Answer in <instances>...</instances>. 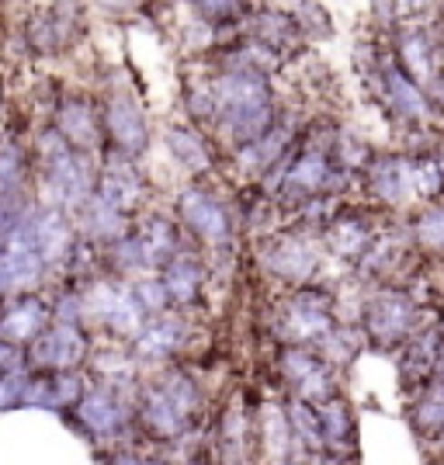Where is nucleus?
Segmentation results:
<instances>
[{
    "instance_id": "f03ea898",
    "label": "nucleus",
    "mask_w": 444,
    "mask_h": 465,
    "mask_svg": "<svg viewBox=\"0 0 444 465\" xmlns=\"http://www.w3.org/2000/svg\"><path fill=\"white\" fill-rule=\"evenodd\" d=\"M49 143V177H53V188L66 205H84L87 192H91V174H87V160L70 150L63 139H45Z\"/></svg>"
},
{
    "instance_id": "423d86ee",
    "label": "nucleus",
    "mask_w": 444,
    "mask_h": 465,
    "mask_svg": "<svg viewBox=\"0 0 444 465\" xmlns=\"http://www.w3.org/2000/svg\"><path fill=\"white\" fill-rule=\"evenodd\" d=\"M91 306H94L108 323L122 333H135L139 323H143V302L135 292L125 289H112V285H101V289L91 295Z\"/></svg>"
},
{
    "instance_id": "393cba45",
    "label": "nucleus",
    "mask_w": 444,
    "mask_h": 465,
    "mask_svg": "<svg viewBox=\"0 0 444 465\" xmlns=\"http://www.w3.org/2000/svg\"><path fill=\"white\" fill-rule=\"evenodd\" d=\"M427 56H430V45H427L424 35H406V42H403V59H406V70H409L413 77H420V80L430 77V66L424 63Z\"/></svg>"
},
{
    "instance_id": "c85d7f7f",
    "label": "nucleus",
    "mask_w": 444,
    "mask_h": 465,
    "mask_svg": "<svg viewBox=\"0 0 444 465\" xmlns=\"http://www.w3.org/2000/svg\"><path fill=\"white\" fill-rule=\"evenodd\" d=\"M417 420H420V424H430V427H444V386L430 389V396L420 403Z\"/></svg>"
},
{
    "instance_id": "473e14b6",
    "label": "nucleus",
    "mask_w": 444,
    "mask_h": 465,
    "mask_svg": "<svg viewBox=\"0 0 444 465\" xmlns=\"http://www.w3.org/2000/svg\"><path fill=\"white\" fill-rule=\"evenodd\" d=\"M198 7L209 18H230L232 11H236V0H198Z\"/></svg>"
},
{
    "instance_id": "2f4dec72",
    "label": "nucleus",
    "mask_w": 444,
    "mask_h": 465,
    "mask_svg": "<svg viewBox=\"0 0 444 465\" xmlns=\"http://www.w3.org/2000/svg\"><path fill=\"white\" fill-rule=\"evenodd\" d=\"M139 302H143V310L150 306V310H160L163 306V299H167V289H163V282L160 285H139Z\"/></svg>"
},
{
    "instance_id": "9d476101",
    "label": "nucleus",
    "mask_w": 444,
    "mask_h": 465,
    "mask_svg": "<svg viewBox=\"0 0 444 465\" xmlns=\"http://www.w3.org/2000/svg\"><path fill=\"white\" fill-rule=\"evenodd\" d=\"M108 129L112 136L125 146V150H143L146 143V125H143V115L129 97H115L108 101Z\"/></svg>"
},
{
    "instance_id": "f3484780",
    "label": "nucleus",
    "mask_w": 444,
    "mask_h": 465,
    "mask_svg": "<svg viewBox=\"0 0 444 465\" xmlns=\"http://www.w3.org/2000/svg\"><path fill=\"white\" fill-rule=\"evenodd\" d=\"M274 268L285 274V278H306L312 272V253L302 247V243H295V240H285L278 251H274Z\"/></svg>"
},
{
    "instance_id": "2eb2a0df",
    "label": "nucleus",
    "mask_w": 444,
    "mask_h": 465,
    "mask_svg": "<svg viewBox=\"0 0 444 465\" xmlns=\"http://www.w3.org/2000/svg\"><path fill=\"white\" fill-rule=\"evenodd\" d=\"M198 285H202V272L194 268V261H188V257H177L174 264L167 268V274H163V289H167V295H174L177 302L194 299Z\"/></svg>"
},
{
    "instance_id": "39448f33",
    "label": "nucleus",
    "mask_w": 444,
    "mask_h": 465,
    "mask_svg": "<svg viewBox=\"0 0 444 465\" xmlns=\"http://www.w3.org/2000/svg\"><path fill=\"white\" fill-rule=\"evenodd\" d=\"M21 153L4 143L0 146V230L11 232L18 226L21 213H25V202H21Z\"/></svg>"
},
{
    "instance_id": "0eeeda50",
    "label": "nucleus",
    "mask_w": 444,
    "mask_h": 465,
    "mask_svg": "<svg viewBox=\"0 0 444 465\" xmlns=\"http://www.w3.org/2000/svg\"><path fill=\"white\" fill-rule=\"evenodd\" d=\"M409 323H413V306L406 302L403 295H382L379 302H371L368 330H371V337H379L382 344L403 341L406 333H409Z\"/></svg>"
},
{
    "instance_id": "c756f323",
    "label": "nucleus",
    "mask_w": 444,
    "mask_h": 465,
    "mask_svg": "<svg viewBox=\"0 0 444 465\" xmlns=\"http://www.w3.org/2000/svg\"><path fill=\"white\" fill-rule=\"evenodd\" d=\"M25 389H28V379L21 371H11L0 379V407H15V403H25Z\"/></svg>"
},
{
    "instance_id": "5701e85b",
    "label": "nucleus",
    "mask_w": 444,
    "mask_h": 465,
    "mask_svg": "<svg viewBox=\"0 0 444 465\" xmlns=\"http://www.w3.org/2000/svg\"><path fill=\"white\" fill-rule=\"evenodd\" d=\"M289 327L295 337H320V333L330 330V320H327V312L316 310V306H295Z\"/></svg>"
},
{
    "instance_id": "1a4fd4ad",
    "label": "nucleus",
    "mask_w": 444,
    "mask_h": 465,
    "mask_svg": "<svg viewBox=\"0 0 444 465\" xmlns=\"http://www.w3.org/2000/svg\"><path fill=\"white\" fill-rule=\"evenodd\" d=\"M181 209H184V219L192 223V230L198 236H205V240H222L226 236V213H222V205L212 202L209 194L188 192Z\"/></svg>"
},
{
    "instance_id": "7ed1b4c3",
    "label": "nucleus",
    "mask_w": 444,
    "mask_h": 465,
    "mask_svg": "<svg viewBox=\"0 0 444 465\" xmlns=\"http://www.w3.org/2000/svg\"><path fill=\"white\" fill-rule=\"evenodd\" d=\"M7 236H11L7 240V251H0V292L32 285L42 274V264H45L39 247L28 240V232L21 230V226H15Z\"/></svg>"
},
{
    "instance_id": "f8f14e48",
    "label": "nucleus",
    "mask_w": 444,
    "mask_h": 465,
    "mask_svg": "<svg viewBox=\"0 0 444 465\" xmlns=\"http://www.w3.org/2000/svg\"><path fill=\"white\" fill-rule=\"evenodd\" d=\"M42 327H45V306H42L39 299L18 302L15 310L0 320V333H4V341H15V344L39 337Z\"/></svg>"
},
{
    "instance_id": "aec40b11",
    "label": "nucleus",
    "mask_w": 444,
    "mask_h": 465,
    "mask_svg": "<svg viewBox=\"0 0 444 465\" xmlns=\"http://www.w3.org/2000/svg\"><path fill=\"white\" fill-rule=\"evenodd\" d=\"M59 125H63V133L70 136V143H77V146L94 139V125H91V115H87L84 104H66L63 115H59Z\"/></svg>"
},
{
    "instance_id": "4be33fe9",
    "label": "nucleus",
    "mask_w": 444,
    "mask_h": 465,
    "mask_svg": "<svg viewBox=\"0 0 444 465\" xmlns=\"http://www.w3.org/2000/svg\"><path fill=\"white\" fill-rule=\"evenodd\" d=\"M139 243L150 257V264H156V261L171 257V251H174V230L167 223H150V230H146V236H139Z\"/></svg>"
},
{
    "instance_id": "cd10ccee",
    "label": "nucleus",
    "mask_w": 444,
    "mask_h": 465,
    "mask_svg": "<svg viewBox=\"0 0 444 465\" xmlns=\"http://www.w3.org/2000/svg\"><path fill=\"white\" fill-rule=\"evenodd\" d=\"M420 240H424V247L430 251H444V209H430V213L420 219Z\"/></svg>"
},
{
    "instance_id": "f257e3e1",
    "label": "nucleus",
    "mask_w": 444,
    "mask_h": 465,
    "mask_svg": "<svg viewBox=\"0 0 444 465\" xmlns=\"http://www.w3.org/2000/svg\"><path fill=\"white\" fill-rule=\"evenodd\" d=\"M215 101L226 115V125L236 139L243 143H257V139L268 133L271 125V97L264 80L257 74H230V77L219 80L215 87Z\"/></svg>"
},
{
    "instance_id": "a211bd4d",
    "label": "nucleus",
    "mask_w": 444,
    "mask_h": 465,
    "mask_svg": "<svg viewBox=\"0 0 444 465\" xmlns=\"http://www.w3.org/2000/svg\"><path fill=\"white\" fill-rule=\"evenodd\" d=\"M177 337H181V327H177L174 320H160V323H153V327H146L139 333V354L160 358V354H167V351L174 348Z\"/></svg>"
},
{
    "instance_id": "412c9836",
    "label": "nucleus",
    "mask_w": 444,
    "mask_h": 465,
    "mask_svg": "<svg viewBox=\"0 0 444 465\" xmlns=\"http://www.w3.org/2000/svg\"><path fill=\"white\" fill-rule=\"evenodd\" d=\"M389 87H392L396 104L403 108V115H424V97H420V91H417L396 66H389Z\"/></svg>"
},
{
    "instance_id": "7c9ffc66",
    "label": "nucleus",
    "mask_w": 444,
    "mask_h": 465,
    "mask_svg": "<svg viewBox=\"0 0 444 465\" xmlns=\"http://www.w3.org/2000/svg\"><path fill=\"white\" fill-rule=\"evenodd\" d=\"M285 371H289L291 379H299V382H306L310 375H316V371H320V365H316L312 358H306L302 351H291V354H285Z\"/></svg>"
},
{
    "instance_id": "20e7f679",
    "label": "nucleus",
    "mask_w": 444,
    "mask_h": 465,
    "mask_svg": "<svg viewBox=\"0 0 444 465\" xmlns=\"http://www.w3.org/2000/svg\"><path fill=\"white\" fill-rule=\"evenodd\" d=\"M32 358H35V365H45V369H74L84 358V337L74 323H59L56 330H49L45 337L35 341Z\"/></svg>"
},
{
    "instance_id": "dca6fc26",
    "label": "nucleus",
    "mask_w": 444,
    "mask_h": 465,
    "mask_svg": "<svg viewBox=\"0 0 444 465\" xmlns=\"http://www.w3.org/2000/svg\"><path fill=\"white\" fill-rule=\"evenodd\" d=\"M323 181H327V160L320 153H310L295 163V171L289 174L285 188H289L291 194H312Z\"/></svg>"
},
{
    "instance_id": "9b49d317",
    "label": "nucleus",
    "mask_w": 444,
    "mask_h": 465,
    "mask_svg": "<svg viewBox=\"0 0 444 465\" xmlns=\"http://www.w3.org/2000/svg\"><path fill=\"white\" fill-rule=\"evenodd\" d=\"M143 417H146L150 430H156L160 438H174L177 430L184 427V417H188V413L177 407V400L167 392V389L160 386L146 396V403H143Z\"/></svg>"
},
{
    "instance_id": "4468645a",
    "label": "nucleus",
    "mask_w": 444,
    "mask_h": 465,
    "mask_svg": "<svg viewBox=\"0 0 444 465\" xmlns=\"http://www.w3.org/2000/svg\"><path fill=\"white\" fill-rule=\"evenodd\" d=\"M80 420L91 427L94 434H115L122 427V410L112 396L104 392H91L87 400H80Z\"/></svg>"
},
{
    "instance_id": "b1692460",
    "label": "nucleus",
    "mask_w": 444,
    "mask_h": 465,
    "mask_svg": "<svg viewBox=\"0 0 444 465\" xmlns=\"http://www.w3.org/2000/svg\"><path fill=\"white\" fill-rule=\"evenodd\" d=\"M330 243L333 251L344 253V257H354V253L365 247V230L358 223H337L333 232H330Z\"/></svg>"
},
{
    "instance_id": "f704fd0d",
    "label": "nucleus",
    "mask_w": 444,
    "mask_h": 465,
    "mask_svg": "<svg viewBox=\"0 0 444 465\" xmlns=\"http://www.w3.org/2000/svg\"><path fill=\"white\" fill-rule=\"evenodd\" d=\"M101 7H108V11H125V7H135L139 0H97Z\"/></svg>"
},
{
    "instance_id": "72a5a7b5",
    "label": "nucleus",
    "mask_w": 444,
    "mask_h": 465,
    "mask_svg": "<svg viewBox=\"0 0 444 465\" xmlns=\"http://www.w3.org/2000/svg\"><path fill=\"white\" fill-rule=\"evenodd\" d=\"M430 0H400V11H406V15H417V11H424Z\"/></svg>"
},
{
    "instance_id": "a878e982",
    "label": "nucleus",
    "mask_w": 444,
    "mask_h": 465,
    "mask_svg": "<svg viewBox=\"0 0 444 465\" xmlns=\"http://www.w3.org/2000/svg\"><path fill=\"white\" fill-rule=\"evenodd\" d=\"M320 427H323V434H327L330 441H340L350 427L348 407H344L340 400H330L327 407H323V420H320Z\"/></svg>"
},
{
    "instance_id": "ddd939ff",
    "label": "nucleus",
    "mask_w": 444,
    "mask_h": 465,
    "mask_svg": "<svg viewBox=\"0 0 444 465\" xmlns=\"http://www.w3.org/2000/svg\"><path fill=\"white\" fill-rule=\"evenodd\" d=\"M135 198H139V181H135L133 167L108 163V174L101 181V202H108L112 209L125 213V209L135 205Z\"/></svg>"
},
{
    "instance_id": "6e6552de",
    "label": "nucleus",
    "mask_w": 444,
    "mask_h": 465,
    "mask_svg": "<svg viewBox=\"0 0 444 465\" xmlns=\"http://www.w3.org/2000/svg\"><path fill=\"white\" fill-rule=\"evenodd\" d=\"M18 226L28 232V240L39 247L42 261H56V257H63V253L70 251V230H66L63 215L39 213V215H32V219H25V223H18Z\"/></svg>"
},
{
    "instance_id": "6ab92c4d",
    "label": "nucleus",
    "mask_w": 444,
    "mask_h": 465,
    "mask_svg": "<svg viewBox=\"0 0 444 465\" xmlns=\"http://www.w3.org/2000/svg\"><path fill=\"white\" fill-rule=\"evenodd\" d=\"M167 146H171V153H174L181 163H188L192 171H205V167H209V156L202 150L198 136H192V133L171 129V133H167Z\"/></svg>"
},
{
    "instance_id": "bb28decb",
    "label": "nucleus",
    "mask_w": 444,
    "mask_h": 465,
    "mask_svg": "<svg viewBox=\"0 0 444 465\" xmlns=\"http://www.w3.org/2000/svg\"><path fill=\"white\" fill-rule=\"evenodd\" d=\"M291 427H295V434L299 438H310V445H323V427L316 420V413H312L306 403H295L291 407Z\"/></svg>"
}]
</instances>
